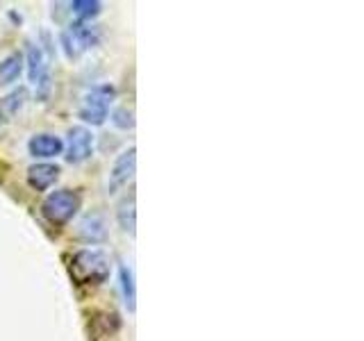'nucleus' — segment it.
<instances>
[{
  "label": "nucleus",
  "instance_id": "2",
  "mask_svg": "<svg viewBox=\"0 0 364 341\" xmlns=\"http://www.w3.org/2000/svg\"><path fill=\"white\" fill-rule=\"evenodd\" d=\"M80 210V193L71 189H57L48 193L41 205L43 219L53 225H66Z\"/></svg>",
  "mask_w": 364,
  "mask_h": 341
},
{
  "label": "nucleus",
  "instance_id": "3",
  "mask_svg": "<svg viewBox=\"0 0 364 341\" xmlns=\"http://www.w3.org/2000/svg\"><path fill=\"white\" fill-rule=\"evenodd\" d=\"M100 41V30L89 26V23H71L68 28L62 30L60 34V43H62V50L68 60H77L80 55L87 53L89 48H94V45Z\"/></svg>",
  "mask_w": 364,
  "mask_h": 341
},
{
  "label": "nucleus",
  "instance_id": "15",
  "mask_svg": "<svg viewBox=\"0 0 364 341\" xmlns=\"http://www.w3.org/2000/svg\"><path fill=\"white\" fill-rule=\"evenodd\" d=\"M112 123L119 130H132L134 128V112L128 107H117L112 112Z\"/></svg>",
  "mask_w": 364,
  "mask_h": 341
},
{
  "label": "nucleus",
  "instance_id": "1",
  "mask_svg": "<svg viewBox=\"0 0 364 341\" xmlns=\"http://www.w3.org/2000/svg\"><path fill=\"white\" fill-rule=\"evenodd\" d=\"M68 271H71L73 282L80 287H98V284L107 282L112 261L102 248H82L68 261Z\"/></svg>",
  "mask_w": 364,
  "mask_h": 341
},
{
  "label": "nucleus",
  "instance_id": "7",
  "mask_svg": "<svg viewBox=\"0 0 364 341\" xmlns=\"http://www.w3.org/2000/svg\"><path fill=\"white\" fill-rule=\"evenodd\" d=\"M134 168H136V148L130 146L128 151H123L117 159H114V166L109 170V191L114 193L117 189L128 185V182L134 178Z\"/></svg>",
  "mask_w": 364,
  "mask_h": 341
},
{
  "label": "nucleus",
  "instance_id": "11",
  "mask_svg": "<svg viewBox=\"0 0 364 341\" xmlns=\"http://www.w3.org/2000/svg\"><path fill=\"white\" fill-rule=\"evenodd\" d=\"M80 234H82L87 242L91 244H98L102 239L107 237L105 230V221H102L100 214H87L82 221H80Z\"/></svg>",
  "mask_w": 364,
  "mask_h": 341
},
{
  "label": "nucleus",
  "instance_id": "16",
  "mask_svg": "<svg viewBox=\"0 0 364 341\" xmlns=\"http://www.w3.org/2000/svg\"><path fill=\"white\" fill-rule=\"evenodd\" d=\"M26 100H28V89L26 87H18L11 91L9 96H5V102L3 105L11 112V114H16L18 109H23V105H26Z\"/></svg>",
  "mask_w": 364,
  "mask_h": 341
},
{
  "label": "nucleus",
  "instance_id": "4",
  "mask_svg": "<svg viewBox=\"0 0 364 341\" xmlns=\"http://www.w3.org/2000/svg\"><path fill=\"white\" fill-rule=\"evenodd\" d=\"M112 96H114V89L107 85L91 89L89 94L82 98V102H80L77 117L89 125H102L107 119V114H109Z\"/></svg>",
  "mask_w": 364,
  "mask_h": 341
},
{
  "label": "nucleus",
  "instance_id": "12",
  "mask_svg": "<svg viewBox=\"0 0 364 341\" xmlns=\"http://www.w3.org/2000/svg\"><path fill=\"white\" fill-rule=\"evenodd\" d=\"M119 282H121L123 303L128 307V312L132 314L136 310V289H134V273L128 264L119 266Z\"/></svg>",
  "mask_w": 364,
  "mask_h": 341
},
{
  "label": "nucleus",
  "instance_id": "14",
  "mask_svg": "<svg viewBox=\"0 0 364 341\" xmlns=\"http://www.w3.org/2000/svg\"><path fill=\"white\" fill-rule=\"evenodd\" d=\"M68 7H71V11L80 21L87 23V21L96 18L100 14L102 3H98V0H73V3L68 5Z\"/></svg>",
  "mask_w": 364,
  "mask_h": 341
},
{
  "label": "nucleus",
  "instance_id": "5",
  "mask_svg": "<svg viewBox=\"0 0 364 341\" xmlns=\"http://www.w3.org/2000/svg\"><path fill=\"white\" fill-rule=\"evenodd\" d=\"M23 60H26V66H28L30 82L37 87V96L46 98L50 91V66H48V57H46L43 48L39 43H30Z\"/></svg>",
  "mask_w": 364,
  "mask_h": 341
},
{
  "label": "nucleus",
  "instance_id": "9",
  "mask_svg": "<svg viewBox=\"0 0 364 341\" xmlns=\"http://www.w3.org/2000/svg\"><path fill=\"white\" fill-rule=\"evenodd\" d=\"M60 166L57 164H50V162H39V164H32L28 168V185L34 189V191H46L50 189L57 178H60Z\"/></svg>",
  "mask_w": 364,
  "mask_h": 341
},
{
  "label": "nucleus",
  "instance_id": "13",
  "mask_svg": "<svg viewBox=\"0 0 364 341\" xmlns=\"http://www.w3.org/2000/svg\"><path fill=\"white\" fill-rule=\"evenodd\" d=\"M117 221L119 225L123 227L125 232H128L130 237H134V227H136V212H134V196L130 193V198H123L119 210H117Z\"/></svg>",
  "mask_w": 364,
  "mask_h": 341
},
{
  "label": "nucleus",
  "instance_id": "6",
  "mask_svg": "<svg viewBox=\"0 0 364 341\" xmlns=\"http://www.w3.org/2000/svg\"><path fill=\"white\" fill-rule=\"evenodd\" d=\"M94 155V134L85 125H73L66 134V162L82 164Z\"/></svg>",
  "mask_w": 364,
  "mask_h": 341
},
{
  "label": "nucleus",
  "instance_id": "8",
  "mask_svg": "<svg viewBox=\"0 0 364 341\" xmlns=\"http://www.w3.org/2000/svg\"><path fill=\"white\" fill-rule=\"evenodd\" d=\"M62 151H64V141L57 134H50V132L34 134L28 141V153L34 159H53L57 155H62Z\"/></svg>",
  "mask_w": 364,
  "mask_h": 341
},
{
  "label": "nucleus",
  "instance_id": "17",
  "mask_svg": "<svg viewBox=\"0 0 364 341\" xmlns=\"http://www.w3.org/2000/svg\"><path fill=\"white\" fill-rule=\"evenodd\" d=\"M0 119H3V114H0Z\"/></svg>",
  "mask_w": 364,
  "mask_h": 341
},
{
  "label": "nucleus",
  "instance_id": "10",
  "mask_svg": "<svg viewBox=\"0 0 364 341\" xmlns=\"http://www.w3.org/2000/svg\"><path fill=\"white\" fill-rule=\"evenodd\" d=\"M26 68V60L21 53H9L5 60H0V85H14Z\"/></svg>",
  "mask_w": 364,
  "mask_h": 341
}]
</instances>
